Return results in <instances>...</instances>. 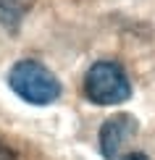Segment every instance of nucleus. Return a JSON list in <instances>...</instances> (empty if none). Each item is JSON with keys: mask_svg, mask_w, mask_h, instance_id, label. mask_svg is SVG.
<instances>
[{"mask_svg": "<svg viewBox=\"0 0 155 160\" xmlns=\"http://www.w3.org/2000/svg\"><path fill=\"white\" fill-rule=\"evenodd\" d=\"M8 87L29 105H53L60 97V82L45 63L24 58L13 63L8 71Z\"/></svg>", "mask_w": 155, "mask_h": 160, "instance_id": "f257e3e1", "label": "nucleus"}, {"mask_svg": "<svg viewBox=\"0 0 155 160\" xmlns=\"http://www.w3.org/2000/svg\"><path fill=\"white\" fill-rule=\"evenodd\" d=\"M84 95L95 105H118L132 97V82L116 61H97L84 74Z\"/></svg>", "mask_w": 155, "mask_h": 160, "instance_id": "f03ea898", "label": "nucleus"}, {"mask_svg": "<svg viewBox=\"0 0 155 160\" xmlns=\"http://www.w3.org/2000/svg\"><path fill=\"white\" fill-rule=\"evenodd\" d=\"M139 131V123L132 113H116L100 126L97 144H100V155L105 160H116L121 155L126 142H132L134 134Z\"/></svg>", "mask_w": 155, "mask_h": 160, "instance_id": "7ed1b4c3", "label": "nucleus"}, {"mask_svg": "<svg viewBox=\"0 0 155 160\" xmlns=\"http://www.w3.org/2000/svg\"><path fill=\"white\" fill-rule=\"evenodd\" d=\"M32 0H0V24L8 32H16L21 26Z\"/></svg>", "mask_w": 155, "mask_h": 160, "instance_id": "20e7f679", "label": "nucleus"}, {"mask_svg": "<svg viewBox=\"0 0 155 160\" xmlns=\"http://www.w3.org/2000/svg\"><path fill=\"white\" fill-rule=\"evenodd\" d=\"M121 160H150V158H147L145 152H129V155H124Z\"/></svg>", "mask_w": 155, "mask_h": 160, "instance_id": "39448f33", "label": "nucleus"}, {"mask_svg": "<svg viewBox=\"0 0 155 160\" xmlns=\"http://www.w3.org/2000/svg\"><path fill=\"white\" fill-rule=\"evenodd\" d=\"M0 160H13V152H11L8 147H5L3 142H0Z\"/></svg>", "mask_w": 155, "mask_h": 160, "instance_id": "423d86ee", "label": "nucleus"}]
</instances>
